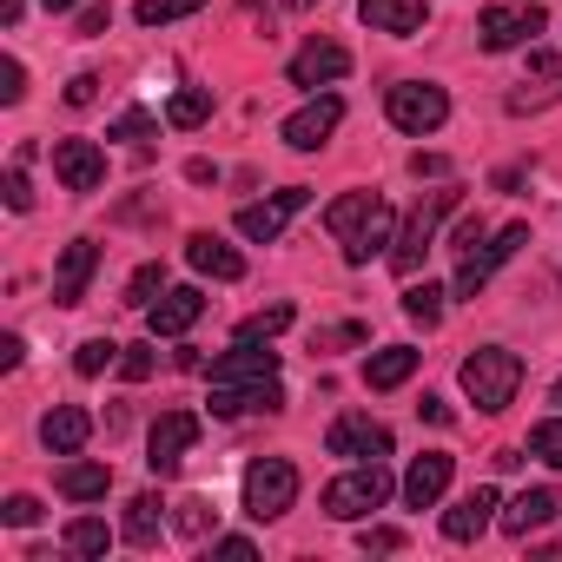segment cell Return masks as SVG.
Masks as SVG:
<instances>
[{"instance_id":"1","label":"cell","mask_w":562,"mask_h":562,"mask_svg":"<svg viewBox=\"0 0 562 562\" xmlns=\"http://www.w3.org/2000/svg\"><path fill=\"white\" fill-rule=\"evenodd\" d=\"M457 384H463V397H470L483 417H496V411H509V404H516L522 358H516V351H503V345H483V351H470V358H463Z\"/></svg>"},{"instance_id":"2","label":"cell","mask_w":562,"mask_h":562,"mask_svg":"<svg viewBox=\"0 0 562 562\" xmlns=\"http://www.w3.org/2000/svg\"><path fill=\"white\" fill-rule=\"evenodd\" d=\"M457 186H443V192H424L417 199V212L404 218V232H397V245H391V271L397 278H417V265H424V251H430V238H437V225L457 212Z\"/></svg>"},{"instance_id":"3","label":"cell","mask_w":562,"mask_h":562,"mask_svg":"<svg viewBox=\"0 0 562 562\" xmlns=\"http://www.w3.org/2000/svg\"><path fill=\"white\" fill-rule=\"evenodd\" d=\"M299 503V470L285 457H258L245 470V516L251 522H271V516H285Z\"/></svg>"},{"instance_id":"4","label":"cell","mask_w":562,"mask_h":562,"mask_svg":"<svg viewBox=\"0 0 562 562\" xmlns=\"http://www.w3.org/2000/svg\"><path fill=\"white\" fill-rule=\"evenodd\" d=\"M384 113H391V126L397 133H437L443 120H450V93L443 87H430V80H397L391 93H384Z\"/></svg>"},{"instance_id":"5","label":"cell","mask_w":562,"mask_h":562,"mask_svg":"<svg viewBox=\"0 0 562 562\" xmlns=\"http://www.w3.org/2000/svg\"><path fill=\"white\" fill-rule=\"evenodd\" d=\"M384 496H391V470L371 457L364 470H351V476H338V483H325V516H338V522H358V516H371V509H384Z\"/></svg>"},{"instance_id":"6","label":"cell","mask_w":562,"mask_h":562,"mask_svg":"<svg viewBox=\"0 0 562 562\" xmlns=\"http://www.w3.org/2000/svg\"><path fill=\"white\" fill-rule=\"evenodd\" d=\"M542 27H549V14L536 8V0H509V8H483V14H476V41H483L490 54H509V47L536 41Z\"/></svg>"},{"instance_id":"7","label":"cell","mask_w":562,"mask_h":562,"mask_svg":"<svg viewBox=\"0 0 562 562\" xmlns=\"http://www.w3.org/2000/svg\"><path fill=\"white\" fill-rule=\"evenodd\" d=\"M305 205H312V192H305V186H285V192H271V199L245 205V212H238V232L258 238V245H271V238H285V225H292Z\"/></svg>"},{"instance_id":"8","label":"cell","mask_w":562,"mask_h":562,"mask_svg":"<svg viewBox=\"0 0 562 562\" xmlns=\"http://www.w3.org/2000/svg\"><path fill=\"white\" fill-rule=\"evenodd\" d=\"M192 443H199V417H192V411H166V417L153 424V437H146V470H153V476H172Z\"/></svg>"},{"instance_id":"9","label":"cell","mask_w":562,"mask_h":562,"mask_svg":"<svg viewBox=\"0 0 562 562\" xmlns=\"http://www.w3.org/2000/svg\"><path fill=\"white\" fill-rule=\"evenodd\" d=\"M522 245H529V225H503L483 251H470V258L457 265V299H476V292L490 285V271H496V265H509Z\"/></svg>"},{"instance_id":"10","label":"cell","mask_w":562,"mask_h":562,"mask_svg":"<svg viewBox=\"0 0 562 562\" xmlns=\"http://www.w3.org/2000/svg\"><path fill=\"white\" fill-rule=\"evenodd\" d=\"M338 120H345V100H338V93H318L312 106H299V113L285 120V146H292V153H318V146L338 133Z\"/></svg>"},{"instance_id":"11","label":"cell","mask_w":562,"mask_h":562,"mask_svg":"<svg viewBox=\"0 0 562 562\" xmlns=\"http://www.w3.org/2000/svg\"><path fill=\"white\" fill-rule=\"evenodd\" d=\"M54 172L67 192H100L106 186V153L93 139H54Z\"/></svg>"},{"instance_id":"12","label":"cell","mask_w":562,"mask_h":562,"mask_svg":"<svg viewBox=\"0 0 562 562\" xmlns=\"http://www.w3.org/2000/svg\"><path fill=\"white\" fill-rule=\"evenodd\" d=\"M391 450V430L371 424L364 411H345L331 430H325V457H384Z\"/></svg>"},{"instance_id":"13","label":"cell","mask_w":562,"mask_h":562,"mask_svg":"<svg viewBox=\"0 0 562 562\" xmlns=\"http://www.w3.org/2000/svg\"><path fill=\"white\" fill-rule=\"evenodd\" d=\"M93 271H100V245L93 238H74L54 265V305H80L87 285H93Z\"/></svg>"},{"instance_id":"14","label":"cell","mask_w":562,"mask_h":562,"mask_svg":"<svg viewBox=\"0 0 562 562\" xmlns=\"http://www.w3.org/2000/svg\"><path fill=\"white\" fill-rule=\"evenodd\" d=\"M199 312H205V299H199L192 285H172V292H159V299L146 305V331H153V338H186V331L199 325Z\"/></svg>"},{"instance_id":"15","label":"cell","mask_w":562,"mask_h":562,"mask_svg":"<svg viewBox=\"0 0 562 562\" xmlns=\"http://www.w3.org/2000/svg\"><path fill=\"white\" fill-rule=\"evenodd\" d=\"M251 411H285V384L265 378V384H212V417H251Z\"/></svg>"},{"instance_id":"16","label":"cell","mask_w":562,"mask_h":562,"mask_svg":"<svg viewBox=\"0 0 562 562\" xmlns=\"http://www.w3.org/2000/svg\"><path fill=\"white\" fill-rule=\"evenodd\" d=\"M278 378V351H258V338H238L225 358H212V384H265Z\"/></svg>"},{"instance_id":"17","label":"cell","mask_w":562,"mask_h":562,"mask_svg":"<svg viewBox=\"0 0 562 562\" xmlns=\"http://www.w3.org/2000/svg\"><path fill=\"white\" fill-rule=\"evenodd\" d=\"M345 74H351V54L338 41H312V47L292 54V87H331Z\"/></svg>"},{"instance_id":"18","label":"cell","mask_w":562,"mask_h":562,"mask_svg":"<svg viewBox=\"0 0 562 562\" xmlns=\"http://www.w3.org/2000/svg\"><path fill=\"white\" fill-rule=\"evenodd\" d=\"M450 470H457L450 450H424V457L404 470V503H411V509H430V503L450 490Z\"/></svg>"},{"instance_id":"19","label":"cell","mask_w":562,"mask_h":562,"mask_svg":"<svg viewBox=\"0 0 562 562\" xmlns=\"http://www.w3.org/2000/svg\"><path fill=\"white\" fill-rule=\"evenodd\" d=\"M358 14H364V27L411 41V34H424V21H430V0H358Z\"/></svg>"},{"instance_id":"20","label":"cell","mask_w":562,"mask_h":562,"mask_svg":"<svg viewBox=\"0 0 562 562\" xmlns=\"http://www.w3.org/2000/svg\"><path fill=\"white\" fill-rule=\"evenodd\" d=\"M378 212H384V199H378V192H345V199H331V205H325V225H331V238L358 245V238L378 225Z\"/></svg>"},{"instance_id":"21","label":"cell","mask_w":562,"mask_h":562,"mask_svg":"<svg viewBox=\"0 0 562 562\" xmlns=\"http://www.w3.org/2000/svg\"><path fill=\"white\" fill-rule=\"evenodd\" d=\"M87 437H93V417H87L80 404H54V411L41 417V443H47L54 457H80Z\"/></svg>"},{"instance_id":"22","label":"cell","mask_w":562,"mask_h":562,"mask_svg":"<svg viewBox=\"0 0 562 562\" xmlns=\"http://www.w3.org/2000/svg\"><path fill=\"white\" fill-rule=\"evenodd\" d=\"M496 509H503V496H496L490 483H476L457 509H443V536H450V542H476V536L490 529V516H496Z\"/></svg>"},{"instance_id":"23","label":"cell","mask_w":562,"mask_h":562,"mask_svg":"<svg viewBox=\"0 0 562 562\" xmlns=\"http://www.w3.org/2000/svg\"><path fill=\"white\" fill-rule=\"evenodd\" d=\"M186 258H192V271L225 278V285H232V278H245V258H238L225 238H212V232H192V238H186Z\"/></svg>"},{"instance_id":"24","label":"cell","mask_w":562,"mask_h":562,"mask_svg":"<svg viewBox=\"0 0 562 562\" xmlns=\"http://www.w3.org/2000/svg\"><path fill=\"white\" fill-rule=\"evenodd\" d=\"M417 358H424V351H411V345H384V351L364 358V384H371V391H397V384H411Z\"/></svg>"},{"instance_id":"25","label":"cell","mask_w":562,"mask_h":562,"mask_svg":"<svg viewBox=\"0 0 562 562\" xmlns=\"http://www.w3.org/2000/svg\"><path fill=\"white\" fill-rule=\"evenodd\" d=\"M54 490H60L67 503H100V496L113 490V463H60Z\"/></svg>"},{"instance_id":"26","label":"cell","mask_w":562,"mask_h":562,"mask_svg":"<svg viewBox=\"0 0 562 562\" xmlns=\"http://www.w3.org/2000/svg\"><path fill=\"white\" fill-rule=\"evenodd\" d=\"M555 509H562V503H555V490H522V496H516V503H509V509H503L496 522H503L509 536H529V529L555 522Z\"/></svg>"},{"instance_id":"27","label":"cell","mask_w":562,"mask_h":562,"mask_svg":"<svg viewBox=\"0 0 562 562\" xmlns=\"http://www.w3.org/2000/svg\"><path fill=\"white\" fill-rule=\"evenodd\" d=\"M120 536H126L133 549H153V542H159V496H153V490L126 503V522H120Z\"/></svg>"},{"instance_id":"28","label":"cell","mask_w":562,"mask_h":562,"mask_svg":"<svg viewBox=\"0 0 562 562\" xmlns=\"http://www.w3.org/2000/svg\"><path fill=\"white\" fill-rule=\"evenodd\" d=\"M166 120H172L179 133L205 126V120H212V93H205V87H179V93H172V106H166Z\"/></svg>"},{"instance_id":"29","label":"cell","mask_w":562,"mask_h":562,"mask_svg":"<svg viewBox=\"0 0 562 562\" xmlns=\"http://www.w3.org/2000/svg\"><path fill=\"white\" fill-rule=\"evenodd\" d=\"M67 549H74V555H106V549H113V529H106L100 516H74V522H67Z\"/></svg>"},{"instance_id":"30","label":"cell","mask_w":562,"mask_h":562,"mask_svg":"<svg viewBox=\"0 0 562 562\" xmlns=\"http://www.w3.org/2000/svg\"><path fill=\"white\" fill-rule=\"evenodd\" d=\"M404 312H411V325L430 331V325L443 318V292H437V285H404Z\"/></svg>"},{"instance_id":"31","label":"cell","mask_w":562,"mask_h":562,"mask_svg":"<svg viewBox=\"0 0 562 562\" xmlns=\"http://www.w3.org/2000/svg\"><path fill=\"white\" fill-rule=\"evenodd\" d=\"M120 351H126V345H113V338H87V345L74 351V371H80V378H100L106 364H120Z\"/></svg>"},{"instance_id":"32","label":"cell","mask_w":562,"mask_h":562,"mask_svg":"<svg viewBox=\"0 0 562 562\" xmlns=\"http://www.w3.org/2000/svg\"><path fill=\"white\" fill-rule=\"evenodd\" d=\"M529 457L549 463V470H562V417H542V424L529 430Z\"/></svg>"},{"instance_id":"33","label":"cell","mask_w":562,"mask_h":562,"mask_svg":"<svg viewBox=\"0 0 562 562\" xmlns=\"http://www.w3.org/2000/svg\"><path fill=\"white\" fill-rule=\"evenodd\" d=\"M292 325V305H265V312H251L245 325H238V338H258V345H271L278 331Z\"/></svg>"},{"instance_id":"34","label":"cell","mask_w":562,"mask_h":562,"mask_svg":"<svg viewBox=\"0 0 562 562\" xmlns=\"http://www.w3.org/2000/svg\"><path fill=\"white\" fill-rule=\"evenodd\" d=\"M205 0H139V27H166V21H186V14H199Z\"/></svg>"},{"instance_id":"35","label":"cell","mask_w":562,"mask_h":562,"mask_svg":"<svg viewBox=\"0 0 562 562\" xmlns=\"http://www.w3.org/2000/svg\"><path fill=\"white\" fill-rule=\"evenodd\" d=\"M153 292H166V265H139V271L126 278V305H133V312H146Z\"/></svg>"},{"instance_id":"36","label":"cell","mask_w":562,"mask_h":562,"mask_svg":"<svg viewBox=\"0 0 562 562\" xmlns=\"http://www.w3.org/2000/svg\"><path fill=\"white\" fill-rule=\"evenodd\" d=\"M106 139H153V113H146V106H126V113L106 126Z\"/></svg>"},{"instance_id":"37","label":"cell","mask_w":562,"mask_h":562,"mask_svg":"<svg viewBox=\"0 0 562 562\" xmlns=\"http://www.w3.org/2000/svg\"><path fill=\"white\" fill-rule=\"evenodd\" d=\"M21 100H27V67L0 60V106H21Z\"/></svg>"},{"instance_id":"38","label":"cell","mask_w":562,"mask_h":562,"mask_svg":"<svg viewBox=\"0 0 562 562\" xmlns=\"http://www.w3.org/2000/svg\"><path fill=\"white\" fill-rule=\"evenodd\" d=\"M8 212H34V186H27V159H14V172H8Z\"/></svg>"},{"instance_id":"39","label":"cell","mask_w":562,"mask_h":562,"mask_svg":"<svg viewBox=\"0 0 562 562\" xmlns=\"http://www.w3.org/2000/svg\"><path fill=\"white\" fill-rule=\"evenodd\" d=\"M358 549H364V555H391V549H404V529L378 522V529H364V536H358Z\"/></svg>"},{"instance_id":"40","label":"cell","mask_w":562,"mask_h":562,"mask_svg":"<svg viewBox=\"0 0 562 562\" xmlns=\"http://www.w3.org/2000/svg\"><path fill=\"white\" fill-rule=\"evenodd\" d=\"M345 345H364V325H331L312 338V351H345Z\"/></svg>"},{"instance_id":"41","label":"cell","mask_w":562,"mask_h":562,"mask_svg":"<svg viewBox=\"0 0 562 562\" xmlns=\"http://www.w3.org/2000/svg\"><path fill=\"white\" fill-rule=\"evenodd\" d=\"M0 516H8L14 529H34V522H41V503H34V496H8V503H0Z\"/></svg>"},{"instance_id":"42","label":"cell","mask_w":562,"mask_h":562,"mask_svg":"<svg viewBox=\"0 0 562 562\" xmlns=\"http://www.w3.org/2000/svg\"><path fill=\"white\" fill-rule=\"evenodd\" d=\"M120 378H126V384H146V378H153V351H146V345H133V351L120 358Z\"/></svg>"},{"instance_id":"43","label":"cell","mask_w":562,"mask_h":562,"mask_svg":"<svg viewBox=\"0 0 562 562\" xmlns=\"http://www.w3.org/2000/svg\"><path fill=\"white\" fill-rule=\"evenodd\" d=\"M93 100H100V80L93 74H74L67 80V106H93Z\"/></svg>"},{"instance_id":"44","label":"cell","mask_w":562,"mask_h":562,"mask_svg":"<svg viewBox=\"0 0 562 562\" xmlns=\"http://www.w3.org/2000/svg\"><path fill=\"white\" fill-rule=\"evenodd\" d=\"M205 509L212 503H179V536H205V522H212Z\"/></svg>"},{"instance_id":"45","label":"cell","mask_w":562,"mask_h":562,"mask_svg":"<svg viewBox=\"0 0 562 562\" xmlns=\"http://www.w3.org/2000/svg\"><path fill=\"white\" fill-rule=\"evenodd\" d=\"M476 245H483V218H463V225H457V245H450V251H463V258H470Z\"/></svg>"},{"instance_id":"46","label":"cell","mask_w":562,"mask_h":562,"mask_svg":"<svg viewBox=\"0 0 562 562\" xmlns=\"http://www.w3.org/2000/svg\"><path fill=\"white\" fill-rule=\"evenodd\" d=\"M212 555H225V562H245V555H251V536H218V542H212Z\"/></svg>"},{"instance_id":"47","label":"cell","mask_w":562,"mask_h":562,"mask_svg":"<svg viewBox=\"0 0 562 562\" xmlns=\"http://www.w3.org/2000/svg\"><path fill=\"white\" fill-rule=\"evenodd\" d=\"M106 27H113V8H87V14H80V34H87V41L106 34Z\"/></svg>"},{"instance_id":"48","label":"cell","mask_w":562,"mask_h":562,"mask_svg":"<svg viewBox=\"0 0 562 562\" xmlns=\"http://www.w3.org/2000/svg\"><path fill=\"white\" fill-rule=\"evenodd\" d=\"M411 172H417V179H443V172H450V159H437V153H417V159H411Z\"/></svg>"},{"instance_id":"49","label":"cell","mask_w":562,"mask_h":562,"mask_svg":"<svg viewBox=\"0 0 562 562\" xmlns=\"http://www.w3.org/2000/svg\"><path fill=\"white\" fill-rule=\"evenodd\" d=\"M417 417H424V424H450V404H443V397H424Z\"/></svg>"},{"instance_id":"50","label":"cell","mask_w":562,"mask_h":562,"mask_svg":"<svg viewBox=\"0 0 562 562\" xmlns=\"http://www.w3.org/2000/svg\"><path fill=\"white\" fill-rule=\"evenodd\" d=\"M186 179H192V186H212V179H218V166H212V159H192V166H186Z\"/></svg>"},{"instance_id":"51","label":"cell","mask_w":562,"mask_h":562,"mask_svg":"<svg viewBox=\"0 0 562 562\" xmlns=\"http://www.w3.org/2000/svg\"><path fill=\"white\" fill-rule=\"evenodd\" d=\"M21 8L27 0H0V27H21Z\"/></svg>"},{"instance_id":"52","label":"cell","mask_w":562,"mask_h":562,"mask_svg":"<svg viewBox=\"0 0 562 562\" xmlns=\"http://www.w3.org/2000/svg\"><path fill=\"white\" fill-rule=\"evenodd\" d=\"M41 8H47V14H67V8H80V0H41Z\"/></svg>"},{"instance_id":"53","label":"cell","mask_w":562,"mask_h":562,"mask_svg":"<svg viewBox=\"0 0 562 562\" xmlns=\"http://www.w3.org/2000/svg\"><path fill=\"white\" fill-rule=\"evenodd\" d=\"M285 8H305V0H285Z\"/></svg>"},{"instance_id":"54","label":"cell","mask_w":562,"mask_h":562,"mask_svg":"<svg viewBox=\"0 0 562 562\" xmlns=\"http://www.w3.org/2000/svg\"><path fill=\"white\" fill-rule=\"evenodd\" d=\"M555 404H562V384H555Z\"/></svg>"}]
</instances>
